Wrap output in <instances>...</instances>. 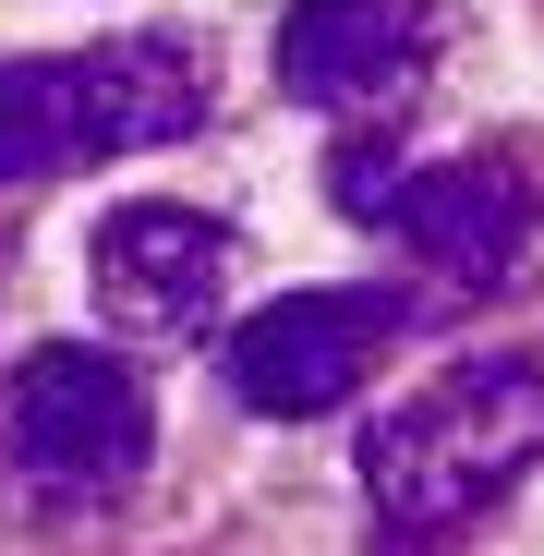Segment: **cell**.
<instances>
[{"label": "cell", "instance_id": "6da1fadb", "mask_svg": "<svg viewBox=\"0 0 544 556\" xmlns=\"http://www.w3.org/2000/svg\"><path fill=\"white\" fill-rule=\"evenodd\" d=\"M532 472H544V363L532 351H472L435 388H412L363 424V496L400 544L472 532Z\"/></svg>", "mask_w": 544, "mask_h": 556}, {"label": "cell", "instance_id": "7a4b0ae2", "mask_svg": "<svg viewBox=\"0 0 544 556\" xmlns=\"http://www.w3.org/2000/svg\"><path fill=\"white\" fill-rule=\"evenodd\" d=\"M206 110H218V61L194 37H110V49L0 61V194L181 146Z\"/></svg>", "mask_w": 544, "mask_h": 556}, {"label": "cell", "instance_id": "3957f363", "mask_svg": "<svg viewBox=\"0 0 544 556\" xmlns=\"http://www.w3.org/2000/svg\"><path fill=\"white\" fill-rule=\"evenodd\" d=\"M157 447V412L134 388V363L49 339L0 376V472H13L25 508H110Z\"/></svg>", "mask_w": 544, "mask_h": 556}, {"label": "cell", "instance_id": "277c9868", "mask_svg": "<svg viewBox=\"0 0 544 556\" xmlns=\"http://www.w3.org/2000/svg\"><path fill=\"white\" fill-rule=\"evenodd\" d=\"M339 206L376 218L400 254H423L447 278H508L532 218H544V181H532V157H496V146L435 157V169H388L376 146H351L339 157Z\"/></svg>", "mask_w": 544, "mask_h": 556}, {"label": "cell", "instance_id": "5b68a950", "mask_svg": "<svg viewBox=\"0 0 544 556\" xmlns=\"http://www.w3.org/2000/svg\"><path fill=\"white\" fill-rule=\"evenodd\" d=\"M400 327H412V303H400V291H363V278H351V291H291V303H266V315L230 327L218 376H230L242 412L303 424V412L363 400V376L400 351Z\"/></svg>", "mask_w": 544, "mask_h": 556}, {"label": "cell", "instance_id": "8992f818", "mask_svg": "<svg viewBox=\"0 0 544 556\" xmlns=\"http://www.w3.org/2000/svg\"><path fill=\"white\" fill-rule=\"evenodd\" d=\"M435 73L423 0H291L279 13V85L327 122H400Z\"/></svg>", "mask_w": 544, "mask_h": 556}, {"label": "cell", "instance_id": "52a82bcc", "mask_svg": "<svg viewBox=\"0 0 544 556\" xmlns=\"http://www.w3.org/2000/svg\"><path fill=\"white\" fill-rule=\"evenodd\" d=\"M85 278H98V315H110V327H134V339H194V327L218 315V291H230V230H218L206 206L146 194V206H110V218H98Z\"/></svg>", "mask_w": 544, "mask_h": 556}]
</instances>
